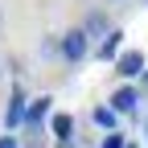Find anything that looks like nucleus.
<instances>
[{"instance_id": "nucleus-11", "label": "nucleus", "mask_w": 148, "mask_h": 148, "mask_svg": "<svg viewBox=\"0 0 148 148\" xmlns=\"http://www.w3.org/2000/svg\"><path fill=\"white\" fill-rule=\"evenodd\" d=\"M144 140H148V123H144Z\"/></svg>"}, {"instance_id": "nucleus-9", "label": "nucleus", "mask_w": 148, "mask_h": 148, "mask_svg": "<svg viewBox=\"0 0 148 148\" xmlns=\"http://www.w3.org/2000/svg\"><path fill=\"white\" fill-rule=\"evenodd\" d=\"M99 148H127V136H123V132H111V136H103Z\"/></svg>"}, {"instance_id": "nucleus-12", "label": "nucleus", "mask_w": 148, "mask_h": 148, "mask_svg": "<svg viewBox=\"0 0 148 148\" xmlns=\"http://www.w3.org/2000/svg\"><path fill=\"white\" fill-rule=\"evenodd\" d=\"M144 82H148V70H144Z\"/></svg>"}, {"instance_id": "nucleus-14", "label": "nucleus", "mask_w": 148, "mask_h": 148, "mask_svg": "<svg viewBox=\"0 0 148 148\" xmlns=\"http://www.w3.org/2000/svg\"><path fill=\"white\" fill-rule=\"evenodd\" d=\"M0 74H4V66H0Z\"/></svg>"}, {"instance_id": "nucleus-4", "label": "nucleus", "mask_w": 148, "mask_h": 148, "mask_svg": "<svg viewBox=\"0 0 148 148\" xmlns=\"http://www.w3.org/2000/svg\"><path fill=\"white\" fill-rule=\"evenodd\" d=\"M144 70H148V62H144L140 49H123L119 62H115V74H119V78H144Z\"/></svg>"}, {"instance_id": "nucleus-6", "label": "nucleus", "mask_w": 148, "mask_h": 148, "mask_svg": "<svg viewBox=\"0 0 148 148\" xmlns=\"http://www.w3.org/2000/svg\"><path fill=\"white\" fill-rule=\"evenodd\" d=\"M49 132L58 140H74V115H70V111H53V115H49Z\"/></svg>"}, {"instance_id": "nucleus-7", "label": "nucleus", "mask_w": 148, "mask_h": 148, "mask_svg": "<svg viewBox=\"0 0 148 148\" xmlns=\"http://www.w3.org/2000/svg\"><path fill=\"white\" fill-rule=\"evenodd\" d=\"M90 119H95V127H103V132L111 136V132H119V115H115V111H111L107 103L103 107H95V111H90Z\"/></svg>"}, {"instance_id": "nucleus-13", "label": "nucleus", "mask_w": 148, "mask_h": 148, "mask_svg": "<svg viewBox=\"0 0 148 148\" xmlns=\"http://www.w3.org/2000/svg\"><path fill=\"white\" fill-rule=\"evenodd\" d=\"M0 21H4V12H0Z\"/></svg>"}, {"instance_id": "nucleus-15", "label": "nucleus", "mask_w": 148, "mask_h": 148, "mask_svg": "<svg viewBox=\"0 0 148 148\" xmlns=\"http://www.w3.org/2000/svg\"><path fill=\"white\" fill-rule=\"evenodd\" d=\"M144 4H148V0H144Z\"/></svg>"}, {"instance_id": "nucleus-3", "label": "nucleus", "mask_w": 148, "mask_h": 148, "mask_svg": "<svg viewBox=\"0 0 148 148\" xmlns=\"http://www.w3.org/2000/svg\"><path fill=\"white\" fill-rule=\"evenodd\" d=\"M136 103H140V90H136L132 82L115 86V90H111V99H107V107L115 111V115H136Z\"/></svg>"}, {"instance_id": "nucleus-1", "label": "nucleus", "mask_w": 148, "mask_h": 148, "mask_svg": "<svg viewBox=\"0 0 148 148\" xmlns=\"http://www.w3.org/2000/svg\"><path fill=\"white\" fill-rule=\"evenodd\" d=\"M90 37L82 33V25L78 29H70V33H62V62H70V66H78V62H86L90 58Z\"/></svg>"}, {"instance_id": "nucleus-5", "label": "nucleus", "mask_w": 148, "mask_h": 148, "mask_svg": "<svg viewBox=\"0 0 148 148\" xmlns=\"http://www.w3.org/2000/svg\"><path fill=\"white\" fill-rule=\"evenodd\" d=\"M119 53H123V33H119V29H111V33L103 37V41L95 45V58H99V62H111V66H115V62H119Z\"/></svg>"}, {"instance_id": "nucleus-10", "label": "nucleus", "mask_w": 148, "mask_h": 148, "mask_svg": "<svg viewBox=\"0 0 148 148\" xmlns=\"http://www.w3.org/2000/svg\"><path fill=\"white\" fill-rule=\"evenodd\" d=\"M0 148H25V144H21L16 132H8V136H0Z\"/></svg>"}, {"instance_id": "nucleus-8", "label": "nucleus", "mask_w": 148, "mask_h": 148, "mask_svg": "<svg viewBox=\"0 0 148 148\" xmlns=\"http://www.w3.org/2000/svg\"><path fill=\"white\" fill-rule=\"evenodd\" d=\"M82 33H86V37H107V33H111V25H107V12H86Z\"/></svg>"}, {"instance_id": "nucleus-2", "label": "nucleus", "mask_w": 148, "mask_h": 148, "mask_svg": "<svg viewBox=\"0 0 148 148\" xmlns=\"http://www.w3.org/2000/svg\"><path fill=\"white\" fill-rule=\"evenodd\" d=\"M29 95H25V86L16 82L12 90H8V103H4V127L8 132H16V127H25V115H29Z\"/></svg>"}]
</instances>
